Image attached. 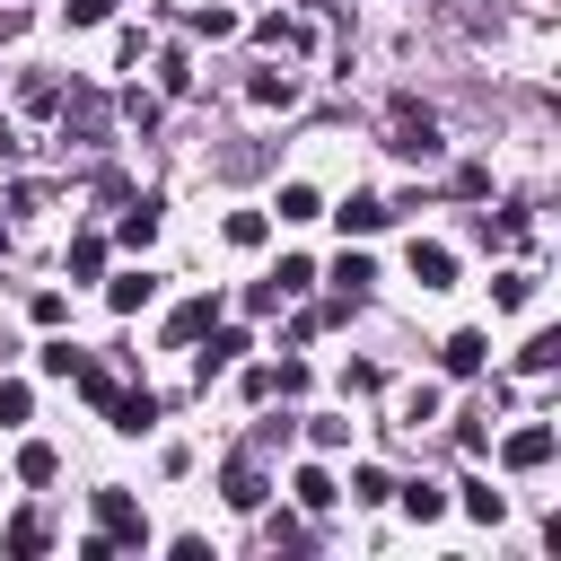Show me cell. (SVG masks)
<instances>
[{
	"mask_svg": "<svg viewBox=\"0 0 561 561\" xmlns=\"http://www.w3.org/2000/svg\"><path fill=\"white\" fill-rule=\"evenodd\" d=\"M272 394H307V359H280L272 368Z\"/></svg>",
	"mask_w": 561,
	"mask_h": 561,
	"instance_id": "obj_37",
	"label": "cell"
},
{
	"mask_svg": "<svg viewBox=\"0 0 561 561\" xmlns=\"http://www.w3.org/2000/svg\"><path fill=\"white\" fill-rule=\"evenodd\" d=\"M491 307H535V272H500L491 280Z\"/></svg>",
	"mask_w": 561,
	"mask_h": 561,
	"instance_id": "obj_17",
	"label": "cell"
},
{
	"mask_svg": "<svg viewBox=\"0 0 561 561\" xmlns=\"http://www.w3.org/2000/svg\"><path fill=\"white\" fill-rule=\"evenodd\" d=\"M263 44H272V53H307V44H316V35H307V26H298V18H263Z\"/></svg>",
	"mask_w": 561,
	"mask_h": 561,
	"instance_id": "obj_16",
	"label": "cell"
},
{
	"mask_svg": "<svg viewBox=\"0 0 561 561\" xmlns=\"http://www.w3.org/2000/svg\"><path fill=\"white\" fill-rule=\"evenodd\" d=\"M35 359H44V377H70V368H79V342H44Z\"/></svg>",
	"mask_w": 561,
	"mask_h": 561,
	"instance_id": "obj_32",
	"label": "cell"
},
{
	"mask_svg": "<svg viewBox=\"0 0 561 561\" xmlns=\"http://www.w3.org/2000/svg\"><path fill=\"white\" fill-rule=\"evenodd\" d=\"M342 386H351V394H377V386H386V368H377V359H351V368H342Z\"/></svg>",
	"mask_w": 561,
	"mask_h": 561,
	"instance_id": "obj_33",
	"label": "cell"
},
{
	"mask_svg": "<svg viewBox=\"0 0 561 561\" xmlns=\"http://www.w3.org/2000/svg\"><path fill=\"white\" fill-rule=\"evenodd\" d=\"M403 508L430 526V517H447V491H438V482H412V491H403Z\"/></svg>",
	"mask_w": 561,
	"mask_h": 561,
	"instance_id": "obj_25",
	"label": "cell"
},
{
	"mask_svg": "<svg viewBox=\"0 0 561 561\" xmlns=\"http://www.w3.org/2000/svg\"><path fill=\"white\" fill-rule=\"evenodd\" d=\"M245 96H254V105H289V96H298V79H289V70H254V79H245Z\"/></svg>",
	"mask_w": 561,
	"mask_h": 561,
	"instance_id": "obj_13",
	"label": "cell"
},
{
	"mask_svg": "<svg viewBox=\"0 0 561 561\" xmlns=\"http://www.w3.org/2000/svg\"><path fill=\"white\" fill-rule=\"evenodd\" d=\"M210 316H219V298H184V307L167 316V351H193V342L210 333Z\"/></svg>",
	"mask_w": 561,
	"mask_h": 561,
	"instance_id": "obj_7",
	"label": "cell"
},
{
	"mask_svg": "<svg viewBox=\"0 0 561 561\" xmlns=\"http://www.w3.org/2000/svg\"><path fill=\"white\" fill-rule=\"evenodd\" d=\"M219 500H228L237 517H254V508L272 500V482H263V447H245V456H228V473H219Z\"/></svg>",
	"mask_w": 561,
	"mask_h": 561,
	"instance_id": "obj_1",
	"label": "cell"
},
{
	"mask_svg": "<svg viewBox=\"0 0 561 561\" xmlns=\"http://www.w3.org/2000/svg\"><path fill=\"white\" fill-rule=\"evenodd\" d=\"M421 421H438V386H412L403 394V430H421Z\"/></svg>",
	"mask_w": 561,
	"mask_h": 561,
	"instance_id": "obj_28",
	"label": "cell"
},
{
	"mask_svg": "<svg viewBox=\"0 0 561 561\" xmlns=\"http://www.w3.org/2000/svg\"><path fill=\"white\" fill-rule=\"evenodd\" d=\"M105 421H114L123 438H140V430H158V394H149V386H131V394L114 386V403H105Z\"/></svg>",
	"mask_w": 561,
	"mask_h": 561,
	"instance_id": "obj_6",
	"label": "cell"
},
{
	"mask_svg": "<svg viewBox=\"0 0 561 561\" xmlns=\"http://www.w3.org/2000/svg\"><path fill=\"white\" fill-rule=\"evenodd\" d=\"M193 35H210V44H219V35H237V18H228V9H193Z\"/></svg>",
	"mask_w": 561,
	"mask_h": 561,
	"instance_id": "obj_35",
	"label": "cell"
},
{
	"mask_svg": "<svg viewBox=\"0 0 561 561\" xmlns=\"http://www.w3.org/2000/svg\"><path fill=\"white\" fill-rule=\"evenodd\" d=\"M289 491H298V508H333V473H324V465H307Z\"/></svg>",
	"mask_w": 561,
	"mask_h": 561,
	"instance_id": "obj_19",
	"label": "cell"
},
{
	"mask_svg": "<svg viewBox=\"0 0 561 561\" xmlns=\"http://www.w3.org/2000/svg\"><path fill=\"white\" fill-rule=\"evenodd\" d=\"M324 202H316V184H280V219H316Z\"/></svg>",
	"mask_w": 561,
	"mask_h": 561,
	"instance_id": "obj_26",
	"label": "cell"
},
{
	"mask_svg": "<svg viewBox=\"0 0 561 561\" xmlns=\"http://www.w3.org/2000/svg\"><path fill=\"white\" fill-rule=\"evenodd\" d=\"M149 237H158V202H131L123 210V245H149Z\"/></svg>",
	"mask_w": 561,
	"mask_h": 561,
	"instance_id": "obj_22",
	"label": "cell"
},
{
	"mask_svg": "<svg viewBox=\"0 0 561 561\" xmlns=\"http://www.w3.org/2000/svg\"><path fill=\"white\" fill-rule=\"evenodd\" d=\"M0 543H9V552H44V517H35V508H26V517H9V526H0Z\"/></svg>",
	"mask_w": 561,
	"mask_h": 561,
	"instance_id": "obj_21",
	"label": "cell"
},
{
	"mask_svg": "<svg viewBox=\"0 0 561 561\" xmlns=\"http://www.w3.org/2000/svg\"><path fill=\"white\" fill-rule=\"evenodd\" d=\"M237 351H254L245 333H210V351H202V386L219 377V368H237Z\"/></svg>",
	"mask_w": 561,
	"mask_h": 561,
	"instance_id": "obj_14",
	"label": "cell"
},
{
	"mask_svg": "<svg viewBox=\"0 0 561 561\" xmlns=\"http://www.w3.org/2000/svg\"><path fill=\"white\" fill-rule=\"evenodd\" d=\"M394 149H403V158H438V114L403 96V105H394Z\"/></svg>",
	"mask_w": 561,
	"mask_h": 561,
	"instance_id": "obj_4",
	"label": "cell"
},
{
	"mask_svg": "<svg viewBox=\"0 0 561 561\" xmlns=\"http://www.w3.org/2000/svg\"><path fill=\"white\" fill-rule=\"evenodd\" d=\"M465 517H482V526H500V517H508V500H500L491 482H465Z\"/></svg>",
	"mask_w": 561,
	"mask_h": 561,
	"instance_id": "obj_20",
	"label": "cell"
},
{
	"mask_svg": "<svg viewBox=\"0 0 561 561\" xmlns=\"http://www.w3.org/2000/svg\"><path fill=\"white\" fill-rule=\"evenodd\" d=\"M96 526H105V543H149V517L131 491H96Z\"/></svg>",
	"mask_w": 561,
	"mask_h": 561,
	"instance_id": "obj_2",
	"label": "cell"
},
{
	"mask_svg": "<svg viewBox=\"0 0 561 561\" xmlns=\"http://www.w3.org/2000/svg\"><path fill=\"white\" fill-rule=\"evenodd\" d=\"M70 386H79V394H88V403H96V412H105V403H114V377H105V368H96V359H88V351H79V368H70Z\"/></svg>",
	"mask_w": 561,
	"mask_h": 561,
	"instance_id": "obj_15",
	"label": "cell"
},
{
	"mask_svg": "<svg viewBox=\"0 0 561 561\" xmlns=\"http://www.w3.org/2000/svg\"><path fill=\"white\" fill-rule=\"evenodd\" d=\"M500 465H508V473H535V465H552V421H526V430H508Z\"/></svg>",
	"mask_w": 561,
	"mask_h": 561,
	"instance_id": "obj_5",
	"label": "cell"
},
{
	"mask_svg": "<svg viewBox=\"0 0 561 561\" xmlns=\"http://www.w3.org/2000/svg\"><path fill=\"white\" fill-rule=\"evenodd\" d=\"M0 254H9V228H0Z\"/></svg>",
	"mask_w": 561,
	"mask_h": 561,
	"instance_id": "obj_41",
	"label": "cell"
},
{
	"mask_svg": "<svg viewBox=\"0 0 561 561\" xmlns=\"http://www.w3.org/2000/svg\"><path fill=\"white\" fill-rule=\"evenodd\" d=\"M114 18V0H70V26H105Z\"/></svg>",
	"mask_w": 561,
	"mask_h": 561,
	"instance_id": "obj_39",
	"label": "cell"
},
{
	"mask_svg": "<svg viewBox=\"0 0 561 561\" xmlns=\"http://www.w3.org/2000/svg\"><path fill=\"white\" fill-rule=\"evenodd\" d=\"M26 316H35V324H61V316H70V298H61V289H35V298H26Z\"/></svg>",
	"mask_w": 561,
	"mask_h": 561,
	"instance_id": "obj_31",
	"label": "cell"
},
{
	"mask_svg": "<svg viewBox=\"0 0 561 561\" xmlns=\"http://www.w3.org/2000/svg\"><path fill=\"white\" fill-rule=\"evenodd\" d=\"M61 105V79H26V114H53Z\"/></svg>",
	"mask_w": 561,
	"mask_h": 561,
	"instance_id": "obj_36",
	"label": "cell"
},
{
	"mask_svg": "<svg viewBox=\"0 0 561 561\" xmlns=\"http://www.w3.org/2000/svg\"><path fill=\"white\" fill-rule=\"evenodd\" d=\"M517 368H526V377H543V368H561V333H535V342L517 351Z\"/></svg>",
	"mask_w": 561,
	"mask_h": 561,
	"instance_id": "obj_18",
	"label": "cell"
},
{
	"mask_svg": "<svg viewBox=\"0 0 561 561\" xmlns=\"http://www.w3.org/2000/svg\"><path fill=\"white\" fill-rule=\"evenodd\" d=\"M158 88H167V96H184V88H193V70H184V53H158Z\"/></svg>",
	"mask_w": 561,
	"mask_h": 561,
	"instance_id": "obj_29",
	"label": "cell"
},
{
	"mask_svg": "<svg viewBox=\"0 0 561 561\" xmlns=\"http://www.w3.org/2000/svg\"><path fill=\"white\" fill-rule=\"evenodd\" d=\"M105 114H114V105H105L96 88H70V96H61V140H105Z\"/></svg>",
	"mask_w": 561,
	"mask_h": 561,
	"instance_id": "obj_3",
	"label": "cell"
},
{
	"mask_svg": "<svg viewBox=\"0 0 561 561\" xmlns=\"http://www.w3.org/2000/svg\"><path fill=\"white\" fill-rule=\"evenodd\" d=\"M70 272L96 280V272H105V237H70Z\"/></svg>",
	"mask_w": 561,
	"mask_h": 561,
	"instance_id": "obj_23",
	"label": "cell"
},
{
	"mask_svg": "<svg viewBox=\"0 0 561 561\" xmlns=\"http://www.w3.org/2000/svg\"><path fill=\"white\" fill-rule=\"evenodd\" d=\"M18 35H26V18H18V9H0V44H18Z\"/></svg>",
	"mask_w": 561,
	"mask_h": 561,
	"instance_id": "obj_40",
	"label": "cell"
},
{
	"mask_svg": "<svg viewBox=\"0 0 561 561\" xmlns=\"http://www.w3.org/2000/svg\"><path fill=\"white\" fill-rule=\"evenodd\" d=\"M149 298H158V280H149V272H123V280H105V307H114V316H131V307H149Z\"/></svg>",
	"mask_w": 561,
	"mask_h": 561,
	"instance_id": "obj_11",
	"label": "cell"
},
{
	"mask_svg": "<svg viewBox=\"0 0 561 561\" xmlns=\"http://www.w3.org/2000/svg\"><path fill=\"white\" fill-rule=\"evenodd\" d=\"M412 280H421V289H447V280H456V254H447V245H421V237H412Z\"/></svg>",
	"mask_w": 561,
	"mask_h": 561,
	"instance_id": "obj_10",
	"label": "cell"
},
{
	"mask_svg": "<svg viewBox=\"0 0 561 561\" xmlns=\"http://www.w3.org/2000/svg\"><path fill=\"white\" fill-rule=\"evenodd\" d=\"M272 280H280V298H298V289H307V280H316V263H307V254H289V263H280V272H272Z\"/></svg>",
	"mask_w": 561,
	"mask_h": 561,
	"instance_id": "obj_30",
	"label": "cell"
},
{
	"mask_svg": "<svg viewBox=\"0 0 561 561\" xmlns=\"http://www.w3.org/2000/svg\"><path fill=\"white\" fill-rule=\"evenodd\" d=\"M333 219H342V228H351V237H377V228H386V219H394V202H377V193H351V202H342V210H333Z\"/></svg>",
	"mask_w": 561,
	"mask_h": 561,
	"instance_id": "obj_8",
	"label": "cell"
},
{
	"mask_svg": "<svg viewBox=\"0 0 561 561\" xmlns=\"http://www.w3.org/2000/svg\"><path fill=\"white\" fill-rule=\"evenodd\" d=\"M351 491H359V500H386L394 482H386V465H359V473H351Z\"/></svg>",
	"mask_w": 561,
	"mask_h": 561,
	"instance_id": "obj_38",
	"label": "cell"
},
{
	"mask_svg": "<svg viewBox=\"0 0 561 561\" xmlns=\"http://www.w3.org/2000/svg\"><path fill=\"white\" fill-rule=\"evenodd\" d=\"M368 280H377V272H368V254H342V263H333V289H342V298H359Z\"/></svg>",
	"mask_w": 561,
	"mask_h": 561,
	"instance_id": "obj_24",
	"label": "cell"
},
{
	"mask_svg": "<svg viewBox=\"0 0 561 561\" xmlns=\"http://www.w3.org/2000/svg\"><path fill=\"white\" fill-rule=\"evenodd\" d=\"M53 473H61V456H53L44 438H26V447H18V482H35V491H44Z\"/></svg>",
	"mask_w": 561,
	"mask_h": 561,
	"instance_id": "obj_12",
	"label": "cell"
},
{
	"mask_svg": "<svg viewBox=\"0 0 561 561\" xmlns=\"http://www.w3.org/2000/svg\"><path fill=\"white\" fill-rule=\"evenodd\" d=\"M263 228H272L263 210H228V245H263Z\"/></svg>",
	"mask_w": 561,
	"mask_h": 561,
	"instance_id": "obj_27",
	"label": "cell"
},
{
	"mask_svg": "<svg viewBox=\"0 0 561 561\" xmlns=\"http://www.w3.org/2000/svg\"><path fill=\"white\" fill-rule=\"evenodd\" d=\"M26 412H35V394H26L18 377H0V421H26Z\"/></svg>",
	"mask_w": 561,
	"mask_h": 561,
	"instance_id": "obj_34",
	"label": "cell"
},
{
	"mask_svg": "<svg viewBox=\"0 0 561 561\" xmlns=\"http://www.w3.org/2000/svg\"><path fill=\"white\" fill-rule=\"evenodd\" d=\"M482 359H491V342H482V333H447V342H438V368H447V377H473Z\"/></svg>",
	"mask_w": 561,
	"mask_h": 561,
	"instance_id": "obj_9",
	"label": "cell"
}]
</instances>
